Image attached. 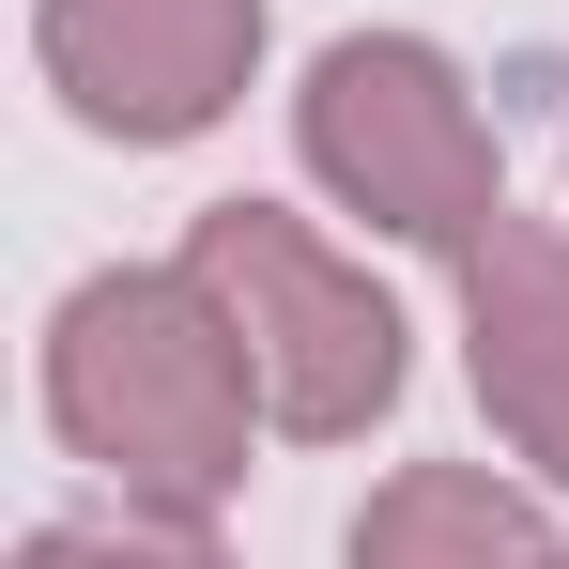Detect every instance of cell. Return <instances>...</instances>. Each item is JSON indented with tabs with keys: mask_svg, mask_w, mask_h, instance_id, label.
Returning <instances> with one entry per match:
<instances>
[{
	"mask_svg": "<svg viewBox=\"0 0 569 569\" xmlns=\"http://www.w3.org/2000/svg\"><path fill=\"white\" fill-rule=\"evenodd\" d=\"M247 355L216 323V292L170 278H78L47 323V416L78 462L123 477V508H216L247 477Z\"/></svg>",
	"mask_w": 569,
	"mask_h": 569,
	"instance_id": "1",
	"label": "cell"
},
{
	"mask_svg": "<svg viewBox=\"0 0 569 569\" xmlns=\"http://www.w3.org/2000/svg\"><path fill=\"white\" fill-rule=\"evenodd\" d=\"M186 278L216 292V323H231V355H247V385L292 447H339L400 400V308L339 247H308L278 200H216L186 231Z\"/></svg>",
	"mask_w": 569,
	"mask_h": 569,
	"instance_id": "2",
	"label": "cell"
},
{
	"mask_svg": "<svg viewBox=\"0 0 569 569\" xmlns=\"http://www.w3.org/2000/svg\"><path fill=\"white\" fill-rule=\"evenodd\" d=\"M292 123H308V170L355 200L370 231H400V247H447L462 262L477 231L508 216L492 200V123L447 78V47H416V31H339L308 62V108Z\"/></svg>",
	"mask_w": 569,
	"mask_h": 569,
	"instance_id": "3",
	"label": "cell"
},
{
	"mask_svg": "<svg viewBox=\"0 0 569 569\" xmlns=\"http://www.w3.org/2000/svg\"><path fill=\"white\" fill-rule=\"evenodd\" d=\"M31 47L93 139H200L262 62V0H47Z\"/></svg>",
	"mask_w": 569,
	"mask_h": 569,
	"instance_id": "4",
	"label": "cell"
},
{
	"mask_svg": "<svg viewBox=\"0 0 569 569\" xmlns=\"http://www.w3.org/2000/svg\"><path fill=\"white\" fill-rule=\"evenodd\" d=\"M462 339H477V400L523 462L569 492V231L492 216L462 247Z\"/></svg>",
	"mask_w": 569,
	"mask_h": 569,
	"instance_id": "5",
	"label": "cell"
},
{
	"mask_svg": "<svg viewBox=\"0 0 569 569\" xmlns=\"http://www.w3.org/2000/svg\"><path fill=\"white\" fill-rule=\"evenodd\" d=\"M339 569H569L555 523H539V492H508V477L477 462H400L355 508V555Z\"/></svg>",
	"mask_w": 569,
	"mask_h": 569,
	"instance_id": "6",
	"label": "cell"
},
{
	"mask_svg": "<svg viewBox=\"0 0 569 569\" xmlns=\"http://www.w3.org/2000/svg\"><path fill=\"white\" fill-rule=\"evenodd\" d=\"M16 569H216L200 508H123V523H31Z\"/></svg>",
	"mask_w": 569,
	"mask_h": 569,
	"instance_id": "7",
	"label": "cell"
}]
</instances>
